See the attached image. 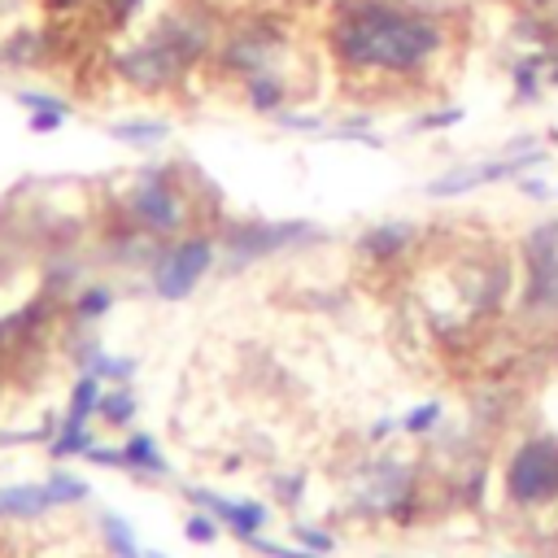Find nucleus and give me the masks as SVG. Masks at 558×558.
<instances>
[{"label": "nucleus", "mask_w": 558, "mask_h": 558, "mask_svg": "<svg viewBox=\"0 0 558 558\" xmlns=\"http://www.w3.org/2000/svg\"><path fill=\"white\" fill-rule=\"evenodd\" d=\"M292 96H296V87H292V78H288L283 65H270V70H257V74L240 78V100L257 118H275L279 109L292 105Z\"/></svg>", "instance_id": "obj_10"}, {"label": "nucleus", "mask_w": 558, "mask_h": 558, "mask_svg": "<svg viewBox=\"0 0 558 558\" xmlns=\"http://www.w3.org/2000/svg\"><path fill=\"white\" fill-rule=\"evenodd\" d=\"M122 458H126V466H135V471H153V475H166V458L157 453V445H153L148 436H131V440L122 445Z\"/></svg>", "instance_id": "obj_18"}, {"label": "nucleus", "mask_w": 558, "mask_h": 558, "mask_svg": "<svg viewBox=\"0 0 558 558\" xmlns=\"http://www.w3.org/2000/svg\"><path fill=\"white\" fill-rule=\"evenodd\" d=\"M414 222H405V218H384V222H375V227H366L362 235H357V253L366 257V262H397L401 253H410V244H414Z\"/></svg>", "instance_id": "obj_11"}, {"label": "nucleus", "mask_w": 558, "mask_h": 558, "mask_svg": "<svg viewBox=\"0 0 558 558\" xmlns=\"http://www.w3.org/2000/svg\"><path fill=\"white\" fill-rule=\"evenodd\" d=\"M92 410H100V375L83 371L74 379V392H70V410H65V427H87Z\"/></svg>", "instance_id": "obj_15"}, {"label": "nucleus", "mask_w": 558, "mask_h": 558, "mask_svg": "<svg viewBox=\"0 0 558 558\" xmlns=\"http://www.w3.org/2000/svg\"><path fill=\"white\" fill-rule=\"evenodd\" d=\"M288 52H292V22L283 13L253 9V13H240V17L222 22L214 57H209V70L218 78L240 83V78H248L257 70L283 65Z\"/></svg>", "instance_id": "obj_2"}, {"label": "nucleus", "mask_w": 558, "mask_h": 558, "mask_svg": "<svg viewBox=\"0 0 558 558\" xmlns=\"http://www.w3.org/2000/svg\"><path fill=\"white\" fill-rule=\"evenodd\" d=\"M105 131H109V140L131 144V148H157V144L170 140V122L166 118H113Z\"/></svg>", "instance_id": "obj_14"}, {"label": "nucleus", "mask_w": 558, "mask_h": 558, "mask_svg": "<svg viewBox=\"0 0 558 558\" xmlns=\"http://www.w3.org/2000/svg\"><path fill=\"white\" fill-rule=\"evenodd\" d=\"M126 218L131 227L166 240V235H179L183 222H187V201L174 183V170L170 166H144L126 192Z\"/></svg>", "instance_id": "obj_4"}, {"label": "nucleus", "mask_w": 558, "mask_h": 558, "mask_svg": "<svg viewBox=\"0 0 558 558\" xmlns=\"http://www.w3.org/2000/svg\"><path fill=\"white\" fill-rule=\"evenodd\" d=\"M327 140H353L366 148H384V135L375 131V113H349L344 122H327Z\"/></svg>", "instance_id": "obj_16"}, {"label": "nucleus", "mask_w": 558, "mask_h": 558, "mask_svg": "<svg viewBox=\"0 0 558 558\" xmlns=\"http://www.w3.org/2000/svg\"><path fill=\"white\" fill-rule=\"evenodd\" d=\"M545 83H549V87H558V61H549V70H545Z\"/></svg>", "instance_id": "obj_34"}, {"label": "nucleus", "mask_w": 558, "mask_h": 558, "mask_svg": "<svg viewBox=\"0 0 558 558\" xmlns=\"http://www.w3.org/2000/svg\"><path fill=\"white\" fill-rule=\"evenodd\" d=\"M523 253V305L554 310L558 305V218H541L519 240Z\"/></svg>", "instance_id": "obj_8"}, {"label": "nucleus", "mask_w": 558, "mask_h": 558, "mask_svg": "<svg viewBox=\"0 0 558 558\" xmlns=\"http://www.w3.org/2000/svg\"><path fill=\"white\" fill-rule=\"evenodd\" d=\"M100 532H105V541H109V549H113L118 558H144L140 545H135V532L126 527V519L105 514V519H100Z\"/></svg>", "instance_id": "obj_21"}, {"label": "nucleus", "mask_w": 558, "mask_h": 558, "mask_svg": "<svg viewBox=\"0 0 558 558\" xmlns=\"http://www.w3.org/2000/svg\"><path fill=\"white\" fill-rule=\"evenodd\" d=\"M65 122H70L65 113H31V118H26V126H31L35 135H48V131H61Z\"/></svg>", "instance_id": "obj_30"}, {"label": "nucleus", "mask_w": 558, "mask_h": 558, "mask_svg": "<svg viewBox=\"0 0 558 558\" xmlns=\"http://www.w3.org/2000/svg\"><path fill=\"white\" fill-rule=\"evenodd\" d=\"M109 305H113V292H109L105 283H87V288L74 296V314H78V318H100V314H109Z\"/></svg>", "instance_id": "obj_23"}, {"label": "nucleus", "mask_w": 558, "mask_h": 558, "mask_svg": "<svg viewBox=\"0 0 558 558\" xmlns=\"http://www.w3.org/2000/svg\"><path fill=\"white\" fill-rule=\"evenodd\" d=\"M214 519H222L227 527H235L240 536H257V527L266 523V506L262 501H227V497H214V493H205V488H196L192 493Z\"/></svg>", "instance_id": "obj_13"}, {"label": "nucleus", "mask_w": 558, "mask_h": 558, "mask_svg": "<svg viewBox=\"0 0 558 558\" xmlns=\"http://www.w3.org/2000/svg\"><path fill=\"white\" fill-rule=\"evenodd\" d=\"M13 100L22 105V109H31V113H74V105L65 100V96H57V92H35V87H17L13 92Z\"/></svg>", "instance_id": "obj_19"}, {"label": "nucleus", "mask_w": 558, "mask_h": 558, "mask_svg": "<svg viewBox=\"0 0 558 558\" xmlns=\"http://www.w3.org/2000/svg\"><path fill=\"white\" fill-rule=\"evenodd\" d=\"M105 65H109V74H113L122 87H131V92H140V96H170V92H179V87L187 83V74H192V65H187L157 31H148V26H144L135 39H122L118 48H109Z\"/></svg>", "instance_id": "obj_3"}, {"label": "nucleus", "mask_w": 558, "mask_h": 558, "mask_svg": "<svg viewBox=\"0 0 558 558\" xmlns=\"http://www.w3.org/2000/svg\"><path fill=\"white\" fill-rule=\"evenodd\" d=\"M545 70H549V57L541 52V48H527V52H519L514 61H510V105H519V109H527V105H541V96H545Z\"/></svg>", "instance_id": "obj_12"}, {"label": "nucleus", "mask_w": 558, "mask_h": 558, "mask_svg": "<svg viewBox=\"0 0 558 558\" xmlns=\"http://www.w3.org/2000/svg\"><path fill=\"white\" fill-rule=\"evenodd\" d=\"M183 536H187V541H196V545H209V541L218 536V527H214V519H209V514H192V519H187V527H183Z\"/></svg>", "instance_id": "obj_29"}, {"label": "nucleus", "mask_w": 558, "mask_h": 558, "mask_svg": "<svg viewBox=\"0 0 558 558\" xmlns=\"http://www.w3.org/2000/svg\"><path fill=\"white\" fill-rule=\"evenodd\" d=\"M323 231L310 222V218H283V222H270V218H240V222H227L222 227V248H227V270H244L262 257H275L283 248H301L310 240H318Z\"/></svg>", "instance_id": "obj_5"}, {"label": "nucleus", "mask_w": 558, "mask_h": 558, "mask_svg": "<svg viewBox=\"0 0 558 558\" xmlns=\"http://www.w3.org/2000/svg\"><path fill=\"white\" fill-rule=\"evenodd\" d=\"M545 161H549V148L545 144H536L527 153H497L488 161H471V166H458V170L432 179L423 192L432 201H453V196H466L475 187H488V183H501V179H519V174H527V170H536Z\"/></svg>", "instance_id": "obj_9"}, {"label": "nucleus", "mask_w": 558, "mask_h": 558, "mask_svg": "<svg viewBox=\"0 0 558 558\" xmlns=\"http://www.w3.org/2000/svg\"><path fill=\"white\" fill-rule=\"evenodd\" d=\"M270 122L279 131H296V135H323L327 131V113H310V109H279Z\"/></svg>", "instance_id": "obj_20"}, {"label": "nucleus", "mask_w": 558, "mask_h": 558, "mask_svg": "<svg viewBox=\"0 0 558 558\" xmlns=\"http://www.w3.org/2000/svg\"><path fill=\"white\" fill-rule=\"evenodd\" d=\"M144 4L148 0H100L96 13L105 22V31H131L140 17H144Z\"/></svg>", "instance_id": "obj_17"}, {"label": "nucleus", "mask_w": 558, "mask_h": 558, "mask_svg": "<svg viewBox=\"0 0 558 558\" xmlns=\"http://www.w3.org/2000/svg\"><path fill=\"white\" fill-rule=\"evenodd\" d=\"M9 9H17V0H0V13H9Z\"/></svg>", "instance_id": "obj_35"}, {"label": "nucleus", "mask_w": 558, "mask_h": 558, "mask_svg": "<svg viewBox=\"0 0 558 558\" xmlns=\"http://www.w3.org/2000/svg\"><path fill=\"white\" fill-rule=\"evenodd\" d=\"M462 118H466L462 105H436V109L418 113V118L410 122V131H449V126H458Z\"/></svg>", "instance_id": "obj_22"}, {"label": "nucleus", "mask_w": 558, "mask_h": 558, "mask_svg": "<svg viewBox=\"0 0 558 558\" xmlns=\"http://www.w3.org/2000/svg\"><path fill=\"white\" fill-rule=\"evenodd\" d=\"M87 449H92L87 427H61V436L52 440V458H65V453H87Z\"/></svg>", "instance_id": "obj_25"}, {"label": "nucleus", "mask_w": 558, "mask_h": 558, "mask_svg": "<svg viewBox=\"0 0 558 558\" xmlns=\"http://www.w3.org/2000/svg\"><path fill=\"white\" fill-rule=\"evenodd\" d=\"M214 257H218V244H214V235H205V231L183 235V240H174V244H161L157 257H153V266H148L153 292H157L161 301H183V296H192V288L209 275Z\"/></svg>", "instance_id": "obj_6"}, {"label": "nucleus", "mask_w": 558, "mask_h": 558, "mask_svg": "<svg viewBox=\"0 0 558 558\" xmlns=\"http://www.w3.org/2000/svg\"><path fill=\"white\" fill-rule=\"evenodd\" d=\"M519 192L532 196V201H549V196H554V187H549L545 179H536V174H519Z\"/></svg>", "instance_id": "obj_31"}, {"label": "nucleus", "mask_w": 558, "mask_h": 558, "mask_svg": "<svg viewBox=\"0 0 558 558\" xmlns=\"http://www.w3.org/2000/svg\"><path fill=\"white\" fill-rule=\"evenodd\" d=\"M100 414H105V423H126L131 414H135V397H131V388H118V392H109V397H100Z\"/></svg>", "instance_id": "obj_24"}, {"label": "nucleus", "mask_w": 558, "mask_h": 558, "mask_svg": "<svg viewBox=\"0 0 558 558\" xmlns=\"http://www.w3.org/2000/svg\"><path fill=\"white\" fill-rule=\"evenodd\" d=\"M144 558H166V554H144Z\"/></svg>", "instance_id": "obj_36"}, {"label": "nucleus", "mask_w": 558, "mask_h": 558, "mask_svg": "<svg viewBox=\"0 0 558 558\" xmlns=\"http://www.w3.org/2000/svg\"><path fill=\"white\" fill-rule=\"evenodd\" d=\"M257 554H270V558H318L314 549H288V545H275V541H262V536H244Z\"/></svg>", "instance_id": "obj_27"}, {"label": "nucleus", "mask_w": 558, "mask_h": 558, "mask_svg": "<svg viewBox=\"0 0 558 558\" xmlns=\"http://www.w3.org/2000/svg\"><path fill=\"white\" fill-rule=\"evenodd\" d=\"M453 48L449 17L418 0H336L323 22L327 61L357 87H427Z\"/></svg>", "instance_id": "obj_1"}, {"label": "nucleus", "mask_w": 558, "mask_h": 558, "mask_svg": "<svg viewBox=\"0 0 558 558\" xmlns=\"http://www.w3.org/2000/svg\"><path fill=\"white\" fill-rule=\"evenodd\" d=\"M558 0H519V9H554Z\"/></svg>", "instance_id": "obj_33"}, {"label": "nucleus", "mask_w": 558, "mask_h": 558, "mask_svg": "<svg viewBox=\"0 0 558 558\" xmlns=\"http://www.w3.org/2000/svg\"><path fill=\"white\" fill-rule=\"evenodd\" d=\"M436 418H440V405H436V401H427V405L410 410V418H401V427H405V432H427Z\"/></svg>", "instance_id": "obj_28"}, {"label": "nucleus", "mask_w": 558, "mask_h": 558, "mask_svg": "<svg viewBox=\"0 0 558 558\" xmlns=\"http://www.w3.org/2000/svg\"><path fill=\"white\" fill-rule=\"evenodd\" d=\"M87 4H100V0H39L48 22H74L78 13H87Z\"/></svg>", "instance_id": "obj_26"}, {"label": "nucleus", "mask_w": 558, "mask_h": 558, "mask_svg": "<svg viewBox=\"0 0 558 558\" xmlns=\"http://www.w3.org/2000/svg\"><path fill=\"white\" fill-rule=\"evenodd\" d=\"M292 532H296V536H301V541H305V545H310L314 554H323V549H331V541H327V536H318V532H310V527H296V523H292Z\"/></svg>", "instance_id": "obj_32"}, {"label": "nucleus", "mask_w": 558, "mask_h": 558, "mask_svg": "<svg viewBox=\"0 0 558 558\" xmlns=\"http://www.w3.org/2000/svg\"><path fill=\"white\" fill-rule=\"evenodd\" d=\"M506 497L514 506H545L558 497V440L532 436L506 462Z\"/></svg>", "instance_id": "obj_7"}]
</instances>
